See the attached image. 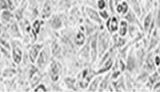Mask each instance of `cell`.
I'll use <instances>...</instances> for the list:
<instances>
[{
  "label": "cell",
  "mask_w": 160,
  "mask_h": 92,
  "mask_svg": "<svg viewBox=\"0 0 160 92\" xmlns=\"http://www.w3.org/2000/svg\"><path fill=\"white\" fill-rule=\"evenodd\" d=\"M154 54L159 55V56H160V43H159V45H158V47L157 49L155 50V53H154Z\"/></svg>",
  "instance_id": "8d00e7d4"
},
{
  "label": "cell",
  "mask_w": 160,
  "mask_h": 92,
  "mask_svg": "<svg viewBox=\"0 0 160 92\" xmlns=\"http://www.w3.org/2000/svg\"><path fill=\"white\" fill-rule=\"evenodd\" d=\"M0 6H1L2 10L8 9V3L7 0H0Z\"/></svg>",
  "instance_id": "e575fe53"
},
{
  "label": "cell",
  "mask_w": 160,
  "mask_h": 92,
  "mask_svg": "<svg viewBox=\"0 0 160 92\" xmlns=\"http://www.w3.org/2000/svg\"><path fill=\"white\" fill-rule=\"evenodd\" d=\"M41 17L42 19H45V18H49L50 17H52V4L50 0H46L42 5V10L40 12Z\"/></svg>",
  "instance_id": "7c38bea8"
},
{
  "label": "cell",
  "mask_w": 160,
  "mask_h": 92,
  "mask_svg": "<svg viewBox=\"0 0 160 92\" xmlns=\"http://www.w3.org/2000/svg\"><path fill=\"white\" fill-rule=\"evenodd\" d=\"M152 52H149L148 54L146 56L144 60V70L148 71H152L154 69V67H156L154 64V57H153Z\"/></svg>",
  "instance_id": "e0dca14e"
},
{
  "label": "cell",
  "mask_w": 160,
  "mask_h": 92,
  "mask_svg": "<svg viewBox=\"0 0 160 92\" xmlns=\"http://www.w3.org/2000/svg\"><path fill=\"white\" fill-rule=\"evenodd\" d=\"M159 80L160 74L159 73H158V72H154L153 74L151 75L150 76H148L147 85H148V87H153V85H154L158 81H159Z\"/></svg>",
  "instance_id": "4316f807"
},
{
  "label": "cell",
  "mask_w": 160,
  "mask_h": 92,
  "mask_svg": "<svg viewBox=\"0 0 160 92\" xmlns=\"http://www.w3.org/2000/svg\"><path fill=\"white\" fill-rule=\"evenodd\" d=\"M115 10H116L117 13H118L119 15H122V17H123V16L127 14L128 11L130 10L129 4H128V2L127 1L122 0V2H119L118 5H116Z\"/></svg>",
  "instance_id": "d6986e66"
},
{
  "label": "cell",
  "mask_w": 160,
  "mask_h": 92,
  "mask_svg": "<svg viewBox=\"0 0 160 92\" xmlns=\"http://www.w3.org/2000/svg\"><path fill=\"white\" fill-rule=\"evenodd\" d=\"M51 51L48 49L46 47H43L41 52L38 57V59L36 61V66L39 70H43L46 68L48 65L50 63V57H51Z\"/></svg>",
  "instance_id": "277c9868"
},
{
  "label": "cell",
  "mask_w": 160,
  "mask_h": 92,
  "mask_svg": "<svg viewBox=\"0 0 160 92\" xmlns=\"http://www.w3.org/2000/svg\"><path fill=\"white\" fill-rule=\"evenodd\" d=\"M113 1H114L115 6H116V5H118V3H119V2H122V0H113Z\"/></svg>",
  "instance_id": "74e56055"
},
{
  "label": "cell",
  "mask_w": 160,
  "mask_h": 92,
  "mask_svg": "<svg viewBox=\"0 0 160 92\" xmlns=\"http://www.w3.org/2000/svg\"><path fill=\"white\" fill-rule=\"evenodd\" d=\"M111 37L107 29H101L98 34V57H102L110 49Z\"/></svg>",
  "instance_id": "6da1fadb"
},
{
  "label": "cell",
  "mask_w": 160,
  "mask_h": 92,
  "mask_svg": "<svg viewBox=\"0 0 160 92\" xmlns=\"http://www.w3.org/2000/svg\"><path fill=\"white\" fill-rule=\"evenodd\" d=\"M64 83L68 88L73 90H77L76 89V80L72 77H66L64 80Z\"/></svg>",
  "instance_id": "83f0119b"
},
{
  "label": "cell",
  "mask_w": 160,
  "mask_h": 92,
  "mask_svg": "<svg viewBox=\"0 0 160 92\" xmlns=\"http://www.w3.org/2000/svg\"><path fill=\"white\" fill-rule=\"evenodd\" d=\"M154 64L156 67H159L160 66V56L159 55H155L154 56Z\"/></svg>",
  "instance_id": "d590c367"
},
{
  "label": "cell",
  "mask_w": 160,
  "mask_h": 92,
  "mask_svg": "<svg viewBox=\"0 0 160 92\" xmlns=\"http://www.w3.org/2000/svg\"><path fill=\"white\" fill-rule=\"evenodd\" d=\"M98 32H95L89 37L90 39V59L92 62H95L98 57Z\"/></svg>",
  "instance_id": "5b68a950"
},
{
  "label": "cell",
  "mask_w": 160,
  "mask_h": 92,
  "mask_svg": "<svg viewBox=\"0 0 160 92\" xmlns=\"http://www.w3.org/2000/svg\"><path fill=\"white\" fill-rule=\"evenodd\" d=\"M13 14L11 12V10H2L1 12V22L2 24H9L10 22L13 20Z\"/></svg>",
  "instance_id": "44dd1931"
},
{
  "label": "cell",
  "mask_w": 160,
  "mask_h": 92,
  "mask_svg": "<svg viewBox=\"0 0 160 92\" xmlns=\"http://www.w3.org/2000/svg\"><path fill=\"white\" fill-rule=\"evenodd\" d=\"M20 1H21V0H14L15 5H16V6H18V5L20 3Z\"/></svg>",
  "instance_id": "f35d334b"
},
{
  "label": "cell",
  "mask_w": 160,
  "mask_h": 92,
  "mask_svg": "<svg viewBox=\"0 0 160 92\" xmlns=\"http://www.w3.org/2000/svg\"><path fill=\"white\" fill-rule=\"evenodd\" d=\"M149 44H148V51L150 52L151 50L154 49L156 46L158 44V33L157 32V29L153 30V32H152V34L149 37Z\"/></svg>",
  "instance_id": "603a6c76"
},
{
  "label": "cell",
  "mask_w": 160,
  "mask_h": 92,
  "mask_svg": "<svg viewBox=\"0 0 160 92\" xmlns=\"http://www.w3.org/2000/svg\"><path fill=\"white\" fill-rule=\"evenodd\" d=\"M11 45H12L11 53H12V61H13L15 64H20L22 60V56H23L22 45H21L19 41H18V40L12 41Z\"/></svg>",
  "instance_id": "3957f363"
},
{
  "label": "cell",
  "mask_w": 160,
  "mask_h": 92,
  "mask_svg": "<svg viewBox=\"0 0 160 92\" xmlns=\"http://www.w3.org/2000/svg\"><path fill=\"white\" fill-rule=\"evenodd\" d=\"M73 42L78 47H82L86 43V35L82 31L78 30L74 35H73Z\"/></svg>",
  "instance_id": "2e32d148"
},
{
  "label": "cell",
  "mask_w": 160,
  "mask_h": 92,
  "mask_svg": "<svg viewBox=\"0 0 160 92\" xmlns=\"http://www.w3.org/2000/svg\"><path fill=\"white\" fill-rule=\"evenodd\" d=\"M48 75L52 81L57 82L59 80L60 75L62 72V66L57 60H52L48 65Z\"/></svg>",
  "instance_id": "7a4b0ae2"
},
{
  "label": "cell",
  "mask_w": 160,
  "mask_h": 92,
  "mask_svg": "<svg viewBox=\"0 0 160 92\" xmlns=\"http://www.w3.org/2000/svg\"><path fill=\"white\" fill-rule=\"evenodd\" d=\"M8 32L10 36H12L14 38H22V34L20 32L19 27L16 22V21L12 20L9 24H8Z\"/></svg>",
  "instance_id": "5bb4252c"
},
{
  "label": "cell",
  "mask_w": 160,
  "mask_h": 92,
  "mask_svg": "<svg viewBox=\"0 0 160 92\" xmlns=\"http://www.w3.org/2000/svg\"><path fill=\"white\" fill-rule=\"evenodd\" d=\"M49 23L51 27L54 30L60 29V28L62 27V19H61L59 16H58V15H52Z\"/></svg>",
  "instance_id": "d4e9b609"
},
{
  "label": "cell",
  "mask_w": 160,
  "mask_h": 92,
  "mask_svg": "<svg viewBox=\"0 0 160 92\" xmlns=\"http://www.w3.org/2000/svg\"><path fill=\"white\" fill-rule=\"evenodd\" d=\"M111 83L114 88V91H126L128 90L127 85L125 83V78L122 75L118 79L112 80Z\"/></svg>",
  "instance_id": "4fadbf2b"
},
{
  "label": "cell",
  "mask_w": 160,
  "mask_h": 92,
  "mask_svg": "<svg viewBox=\"0 0 160 92\" xmlns=\"http://www.w3.org/2000/svg\"><path fill=\"white\" fill-rule=\"evenodd\" d=\"M128 2L129 4L130 9L132 10L138 17H140L142 15V9H141V6H140V0H128Z\"/></svg>",
  "instance_id": "7402d4cb"
},
{
  "label": "cell",
  "mask_w": 160,
  "mask_h": 92,
  "mask_svg": "<svg viewBox=\"0 0 160 92\" xmlns=\"http://www.w3.org/2000/svg\"><path fill=\"white\" fill-rule=\"evenodd\" d=\"M111 82H112V78H111V72L109 71L106 73L104 76L102 77L98 91H106V90H107L108 87L109 86Z\"/></svg>",
  "instance_id": "ffe728a7"
},
{
  "label": "cell",
  "mask_w": 160,
  "mask_h": 92,
  "mask_svg": "<svg viewBox=\"0 0 160 92\" xmlns=\"http://www.w3.org/2000/svg\"><path fill=\"white\" fill-rule=\"evenodd\" d=\"M102 77L103 76H102L101 75H97V76H95L92 79V80L90 81L89 85H88V87L87 89L88 91H98Z\"/></svg>",
  "instance_id": "ac0fdd59"
},
{
  "label": "cell",
  "mask_w": 160,
  "mask_h": 92,
  "mask_svg": "<svg viewBox=\"0 0 160 92\" xmlns=\"http://www.w3.org/2000/svg\"><path fill=\"white\" fill-rule=\"evenodd\" d=\"M152 20H153V18H152V14L151 12L148 13V14L145 16L144 19H143V22H142V30H143L145 32H148L150 26L152 24Z\"/></svg>",
  "instance_id": "484cf974"
},
{
  "label": "cell",
  "mask_w": 160,
  "mask_h": 92,
  "mask_svg": "<svg viewBox=\"0 0 160 92\" xmlns=\"http://www.w3.org/2000/svg\"><path fill=\"white\" fill-rule=\"evenodd\" d=\"M126 65H127V71L129 73L133 72L138 67L137 57H136V55H135L132 49L130 50L129 52H128L127 59H126Z\"/></svg>",
  "instance_id": "52a82bcc"
},
{
  "label": "cell",
  "mask_w": 160,
  "mask_h": 92,
  "mask_svg": "<svg viewBox=\"0 0 160 92\" xmlns=\"http://www.w3.org/2000/svg\"><path fill=\"white\" fill-rule=\"evenodd\" d=\"M128 43L126 37H121L118 33H113L112 36V46L111 47L114 50L120 49Z\"/></svg>",
  "instance_id": "30bf717a"
},
{
  "label": "cell",
  "mask_w": 160,
  "mask_h": 92,
  "mask_svg": "<svg viewBox=\"0 0 160 92\" xmlns=\"http://www.w3.org/2000/svg\"><path fill=\"white\" fill-rule=\"evenodd\" d=\"M85 12H86V15H87V17H88V19L90 21H92L96 24H102V19L100 17L99 11H97L95 8L92 7H86Z\"/></svg>",
  "instance_id": "ba28073f"
},
{
  "label": "cell",
  "mask_w": 160,
  "mask_h": 92,
  "mask_svg": "<svg viewBox=\"0 0 160 92\" xmlns=\"http://www.w3.org/2000/svg\"><path fill=\"white\" fill-rule=\"evenodd\" d=\"M51 52H52V56L54 57H59L60 52H61V47H60L59 44L58 42H53L52 45V50H51Z\"/></svg>",
  "instance_id": "f546056e"
},
{
  "label": "cell",
  "mask_w": 160,
  "mask_h": 92,
  "mask_svg": "<svg viewBox=\"0 0 160 92\" xmlns=\"http://www.w3.org/2000/svg\"><path fill=\"white\" fill-rule=\"evenodd\" d=\"M119 22L120 20L115 15H112L108 19L106 20L105 27H106V29L109 32L110 34H113V33L118 32V30L119 27Z\"/></svg>",
  "instance_id": "8992f818"
},
{
  "label": "cell",
  "mask_w": 160,
  "mask_h": 92,
  "mask_svg": "<svg viewBox=\"0 0 160 92\" xmlns=\"http://www.w3.org/2000/svg\"><path fill=\"white\" fill-rule=\"evenodd\" d=\"M42 24H43V21L40 19H36L34 22H32V30L34 31L35 33L37 35H38L40 33V30H41V27H42Z\"/></svg>",
  "instance_id": "f1b7e54d"
},
{
  "label": "cell",
  "mask_w": 160,
  "mask_h": 92,
  "mask_svg": "<svg viewBox=\"0 0 160 92\" xmlns=\"http://www.w3.org/2000/svg\"><path fill=\"white\" fill-rule=\"evenodd\" d=\"M48 90L47 86L45 85L44 84H42V83H40V84L37 85L36 86L33 88V91H40V92H46Z\"/></svg>",
  "instance_id": "1f68e13d"
},
{
  "label": "cell",
  "mask_w": 160,
  "mask_h": 92,
  "mask_svg": "<svg viewBox=\"0 0 160 92\" xmlns=\"http://www.w3.org/2000/svg\"><path fill=\"white\" fill-rule=\"evenodd\" d=\"M96 5H97L98 10L106 9V7H108V3L106 0H97Z\"/></svg>",
  "instance_id": "4dcf8cb0"
},
{
  "label": "cell",
  "mask_w": 160,
  "mask_h": 92,
  "mask_svg": "<svg viewBox=\"0 0 160 92\" xmlns=\"http://www.w3.org/2000/svg\"><path fill=\"white\" fill-rule=\"evenodd\" d=\"M155 23H156V27H160V4L157 10V14L155 17Z\"/></svg>",
  "instance_id": "836d02e7"
},
{
  "label": "cell",
  "mask_w": 160,
  "mask_h": 92,
  "mask_svg": "<svg viewBox=\"0 0 160 92\" xmlns=\"http://www.w3.org/2000/svg\"><path fill=\"white\" fill-rule=\"evenodd\" d=\"M43 48V45L42 44H33L32 47H30L28 50V59L32 63H35L38 59V55L41 52V51Z\"/></svg>",
  "instance_id": "9c48e42d"
},
{
  "label": "cell",
  "mask_w": 160,
  "mask_h": 92,
  "mask_svg": "<svg viewBox=\"0 0 160 92\" xmlns=\"http://www.w3.org/2000/svg\"><path fill=\"white\" fill-rule=\"evenodd\" d=\"M123 19L126 20L129 24L136 25L138 27H141L142 29V27L141 26V22H140V20H138V17L137 15L135 14V12L132 11V10L130 9L128 11L127 14L123 16Z\"/></svg>",
  "instance_id": "9a60e30c"
},
{
  "label": "cell",
  "mask_w": 160,
  "mask_h": 92,
  "mask_svg": "<svg viewBox=\"0 0 160 92\" xmlns=\"http://www.w3.org/2000/svg\"><path fill=\"white\" fill-rule=\"evenodd\" d=\"M99 15L102 20H108L110 17L109 12L106 9L99 10Z\"/></svg>",
  "instance_id": "d6a6232c"
},
{
  "label": "cell",
  "mask_w": 160,
  "mask_h": 92,
  "mask_svg": "<svg viewBox=\"0 0 160 92\" xmlns=\"http://www.w3.org/2000/svg\"><path fill=\"white\" fill-rule=\"evenodd\" d=\"M113 65H114V60H113V57H111L100 66L99 69L96 71H94L95 75L97 76V75L106 74V73L110 71V70L112 69Z\"/></svg>",
  "instance_id": "8fae6325"
},
{
  "label": "cell",
  "mask_w": 160,
  "mask_h": 92,
  "mask_svg": "<svg viewBox=\"0 0 160 92\" xmlns=\"http://www.w3.org/2000/svg\"><path fill=\"white\" fill-rule=\"evenodd\" d=\"M128 28H129V23L126 20H121L119 22V27L118 30V33L121 37H126L128 34Z\"/></svg>",
  "instance_id": "cb8c5ba5"
}]
</instances>
